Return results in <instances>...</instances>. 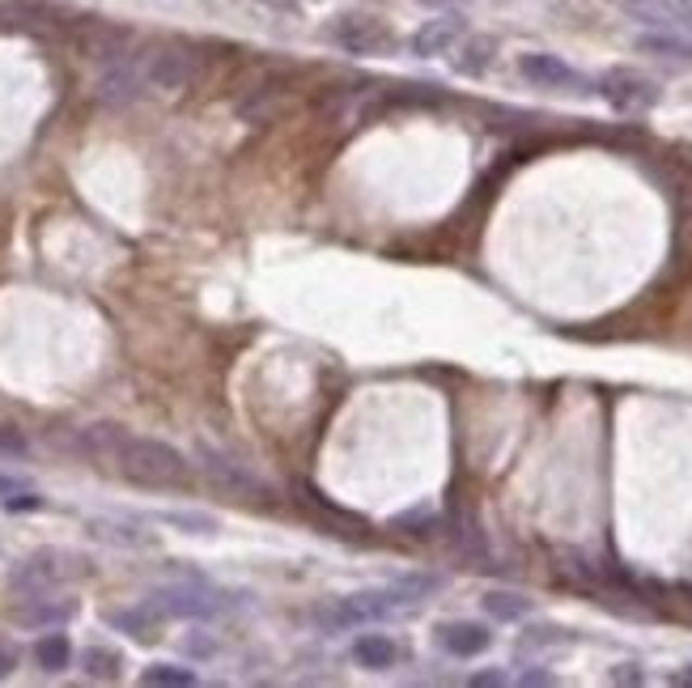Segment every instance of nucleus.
<instances>
[{"mask_svg":"<svg viewBox=\"0 0 692 688\" xmlns=\"http://www.w3.org/2000/svg\"><path fill=\"white\" fill-rule=\"evenodd\" d=\"M81 450L102 463H115V472L141 489H183L192 485V468L175 446L157 438H132L119 425H90L81 430Z\"/></svg>","mask_w":692,"mask_h":688,"instance_id":"f257e3e1","label":"nucleus"},{"mask_svg":"<svg viewBox=\"0 0 692 688\" xmlns=\"http://www.w3.org/2000/svg\"><path fill=\"white\" fill-rule=\"evenodd\" d=\"M77 574H86L81 557L64 552V548H39V552H30L26 561H17L9 570V590L22 595V599H35V595H51L60 583H68Z\"/></svg>","mask_w":692,"mask_h":688,"instance_id":"f03ea898","label":"nucleus"},{"mask_svg":"<svg viewBox=\"0 0 692 688\" xmlns=\"http://www.w3.org/2000/svg\"><path fill=\"white\" fill-rule=\"evenodd\" d=\"M336 48H345L348 55H383V51H392V30H387V22H379V17H370V13H345V17H336L328 30H323Z\"/></svg>","mask_w":692,"mask_h":688,"instance_id":"7ed1b4c3","label":"nucleus"},{"mask_svg":"<svg viewBox=\"0 0 692 688\" xmlns=\"http://www.w3.org/2000/svg\"><path fill=\"white\" fill-rule=\"evenodd\" d=\"M594 90L603 94L607 106H616V111H625V115L650 111V106L658 102V86H654L645 73H633V68H612V73H603V77L594 81Z\"/></svg>","mask_w":692,"mask_h":688,"instance_id":"20e7f679","label":"nucleus"},{"mask_svg":"<svg viewBox=\"0 0 692 688\" xmlns=\"http://www.w3.org/2000/svg\"><path fill=\"white\" fill-rule=\"evenodd\" d=\"M399 603H403V599L396 595V587L361 590V595H348V599H341L336 608H328V612H323V621H328V625H336V629H353V625H370V621H383V616H392Z\"/></svg>","mask_w":692,"mask_h":688,"instance_id":"39448f33","label":"nucleus"},{"mask_svg":"<svg viewBox=\"0 0 692 688\" xmlns=\"http://www.w3.org/2000/svg\"><path fill=\"white\" fill-rule=\"evenodd\" d=\"M518 73H523L531 86H544V90H569V94H587V90H591V81H587L578 68H569L561 55H548V51L518 55Z\"/></svg>","mask_w":692,"mask_h":688,"instance_id":"423d86ee","label":"nucleus"},{"mask_svg":"<svg viewBox=\"0 0 692 688\" xmlns=\"http://www.w3.org/2000/svg\"><path fill=\"white\" fill-rule=\"evenodd\" d=\"M149 608H153L157 616L208 621V616H217V608H221V603L213 599V590H204V587H162V590H153Z\"/></svg>","mask_w":692,"mask_h":688,"instance_id":"0eeeda50","label":"nucleus"},{"mask_svg":"<svg viewBox=\"0 0 692 688\" xmlns=\"http://www.w3.org/2000/svg\"><path fill=\"white\" fill-rule=\"evenodd\" d=\"M192 73H196V64L183 48H157L145 60V81L157 90H183L192 81Z\"/></svg>","mask_w":692,"mask_h":688,"instance_id":"6e6552de","label":"nucleus"},{"mask_svg":"<svg viewBox=\"0 0 692 688\" xmlns=\"http://www.w3.org/2000/svg\"><path fill=\"white\" fill-rule=\"evenodd\" d=\"M204 472L221 485L226 493H234V497H247V501H272V489L264 485V481H255L247 476L239 463H230V459H221V455H213V450H204Z\"/></svg>","mask_w":692,"mask_h":688,"instance_id":"1a4fd4ad","label":"nucleus"},{"mask_svg":"<svg viewBox=\"0 0 692 688\" xmlns=\"http://www.w3.org/2000/svg\"><path fill=\"white\" fill-rule=\"evenodd\" d=\"M438 646L454 659H476L494 646V634L476 621H446V625H438Z\"/></svg>","mask_w":692,"mask_h":688,"instance_id":"9d476101","label":"nucleus"},{"mask_svg":"<svg viewBox=\"0 0 692 688\" xmlns=\"http://www.w3.org/2000/svg\"><path fill=\"white\" fill-rule=\"evenodd\" d=\"M459 39H463V22H459V17H434V22H425V26L412 35L408 48H412L417 60H434V55L454 48Z\"/></svg>","mask_w":692,"mask_h":688,"instance_id":"9b49d317","label":"nucleus"},{"mask_svg":"<svg viewBox=\"0 0 692 688\" xmlns=\"http://www.w3.org/2000/svg\"><path fill=\"white\" fill-rule=\"evenodd\" d=\"M620 9L645 26H689L692 22V0H620Z\"/></svg>","mask_w":692,"mask_h":688,"instance_id":"f8f14e48","label":"nucleus"},{"mask_svg":"<svg viewBox=\"0 0 692 688\" xmlns=\"http://www.w3.org/2000/svg\"><path fill=\"white\" fill-rule=\"evenodd\" d=\"M141 90H145V73H141V68H132V64H111L99 81V99L111 102V106H128V102H137L141 99Z\"/></svg>","mask_w":692,"mask_h":688,"instance_id":"ddd939ff","label":"nucleus"},{"mask_svg":"<svg viewBox=\"0 0 692 688\" xmlns=\"http://www.w3.org/2000/svg\"><path fill=\"white\" fill-rule=\"evenodd\" d=\"M86 532H90L94 540L111 544V548H153V544H157L149 532H141V527L128 523V519H90Z\"/></svg>","mask_w":692,"mask_h":688,"instance_id":"4468645a","label":"nucleus"},{"mask_svg":"<svg viewBox=\"0 0 692 688\" xmlns=\"http://www.w3.org/2000/svg\"><path fill=\"white\" fill-rule=\"evenodd\" d=\"M353 659L361 667H370V672H387V667H396L399 646L387 634H361V638L353 641Z\"/></svg>","mask_w":692,"mask_h":688,"instance_id":"2eb2a0df","label":"nucleus"},{"mask_svg":"<svg viewBox=\"0 0 692 688\" xmlns=\"http://www.w3.org/2000/svg\"><path fill=\"white\" fill-rule=\"evenodd\" d=\"M73 612H77L73 599H60V603H55L48 595H35V599H26V608H17V621L30 625V629H43V625H64Z\"/></svg>","mask_w":692,"mask_h":688,"instance_id":"dca6fc26","label":"nucleus"},{"mask_svg":"<svg viewBox=\"0 0 692 688\" xmlns=\"http://www.w3.org/2000/svg\"><path fill=\"white\" fill-rule=\"evenodd\" d=\"M106 621L115 625V629H124V634H132L137 641H153L157 638V612L141 603V608H119V612H106Z\"/></svg>","mask_w":692,"mask_h":688,"instance_id":"f3484780","label":"nucleus"},{"mask_svg":"<svg viewBox=\"0 0 692 688\" xmlns=\"http://www.w3.org/2000/svg\"><path fill=\"white\" fill-rule=\"evenodd\" d=\"M153 519L166 523V527H179V532H188V536H217V519L204 514V510H162V514H153Z\"/></svg>","mask_w":692,"mask_h":688,"instance_id":"a211bd4d","label":"nucleus"},{"mask_svg":"<svg viewBox=\"0 0 692 688\" xmlns=\"http://www.w3.org/2000/svg\"><path fill=\"white\" fill-rule=\"evenodd\" d=\"M485 612H489L494 621H523V616L531 612V599L518 595V590H489V595H485Z\"/></svg>","mask_w":692,"mask_h":688,"instance_id":"6ab92c4d","label":"nucleus"},{"mask_svg":"<svg viewBox=\"0 0 692 688\" xmlns=\"http://www.w3.org/2000/svg\"><path fill=\"white\" fill-rule=\"evenodd\" d=\"M35 663H39L43 672H64V667L73 663V641L64 638V634L39 638L35 641Z\"/></svg>","mask_w":692,"mask_h":688,"instance_id":"aec40b11","label":"nucleus"},{"mask_svg":"<svg viewBox=\"0 0 692 688\" xmlns=\"http://www.w3.org/2000/svg\"><path fill=\"white\" fill-rule=\"evenodd\" d=\"M81 667H86L90 680H119L124 654H119V650H106V646H90V650L81 654Z\"/></svg>","mask_w":692,"mask_h":688,"instance_id":"412c9836","label":"nucleus"},{"mask_svg":"<svg viewBox=\"0 0 692 688\" xmlns=\"http://www.w3.org/2000/svg\"><path fill=\"white\" fill-rule=\"evenodd\" d=\"M638 51H645V55H663V60H692V43H689V39H680V35H667V30L642 35V39H638Z\"/></svg>","mask_w":692,"mask_h":688,"instance_id":"4be33fe9","label":"nucleus"},{"mask_svg":"<svg viewBox=\"0 0 692 688\" xmlns=\"http://www.w3.org/2000/svg\"><path fill=\"white\" fill-rule=\"evenodd\" d=\"M494 51H497L494 39H467V43H463V51L454 55V68H459L463 77H480V73L489 68Z\"/></svg>","mask_w":692,"mask_h":688,"instance_id":"5701e85b","label":"nucleus"},{"mask_svg":"<svg viewBox=\"0 0 692 688\" xmlns=\"http://www.w3.org/2000/svg\"><path fill=\"white\" fill-rule=\"evenodd\" d=\"M200 676L192 667H179V663H153L141 672V685H162V688H192Z\"/></svg>","mask_w":692,"mask_h":688,"instance_id":"b1692460","label":"nucleus"},{"mask_svg":"<svg viewBox=\"0 0 692 688\" xmlns=\"http://www.w3.org/2000/svg\"><path fill=\"white\" fill-rule=\"evenodd\" d=\"M48 501L39 497V493H22V489H13L9 497H4V510H13V514H22V510H43Z\"/></svg>","mask_w":692,"mask_h":688,"instance_id":"393cba45","label":"nucleus"},{"mask_svg":"<svg viewBox=\"0 0 692 688\" xmlns=\"http://www.w3.org/2000/svg\"><path fill=\"white\" fill-rule=\"evenodd\" d=\"M569 641V629H527L523 646H561Z\"/></svg>","mask_w":692,"mask_h":688,"instance_id":"a878e982","label":"nucleus"},{"mask_svg":"<svg viewBox=\"0 0 692 688\" xmlns=\"http://www.w3.org/2000/svg\"><path fill=\"white\" fill-rule=\"evenodd\" d=\"M612 680H616V685H642L645 672L638 667V663H620V667L612 672Z\"/></svg>","mask_w":692,"mask_h":688,"instance_id":"bb28decb","label":"nucleus"},{"mask_svg":"<svg viewBox=\"0 0 692 688\" xmlns=\"http://www.w3.org/2000/svg\"><path fill=\"white\" fill-rule=\"evenodd\" d=\"M0 455H26V438L13 430H0Z\"/></svg>","mask_w":692,"mask_h":688,"instance_id":"cd10ccee","label":"nucleus"},{"mask_svg":"<svg viewBox=\"0 0 692 688\" xmlns=\"http://www.w3.org/2000/svg\"><path fill=\"white\" fill-rule=\"evenodd\" d=\"M505 680H510V676H505V672H476V676H472V680H467V685H476V688H489V685H505Z\"/></svg>","mask_w":692,"mask_h":688,"instance_id":"c85d7f7f","label":"nucleus"},{"mask_svg":"<svg viewBox=\"0 0 692 688\" xmlns=\"http://www.w3.org/2000/svg\"><path fill=\"white\" fill-rule=\"evenodd\" d=\"M213 650H217V646H213L208 638H200V634H192V638H188V654H196V659H208Z\"/></svg>","mask_w":692,"mask_h":688,"instance_id":"c756f323","label":"nucleus"},{"mask_svg":"<svg viewBox=\"0 0 692 688\" xmlns=\"http://www.w3.org/2000/svg\"><path fill=\"white\" fill-rule=\"evenodd\" d=\"M13 667H17V654L0 641V680H4V676H13Z\"/></svg>","mask_w":692,"mask_h":688,"instance_id":"7c9ffc66","label":"nucleus"},{"mask_svg":"<svg viewBox=\"0 0 692 688\" xmlns=\"http://www.w3.org/2000/svg\"><path fill=\"white\" fill-rule=\"evenodd\" d=\"M518 685H552V676H548V672H523Z\"/></svg>","mask_w":692,"mask_h":688,"instance_id":"2f4dec72","label":"nucleus"},{"mask_svg":"<svg viewBox=\"0 0 692 688\" xmlns=\"http://www.w3.org/2000/svg\"><path fill=\"white\" fill-rule=\"evenodd\" d=\"M259 4H268V9H281V13H294L302 0H259Z\"/></svg>","mask_w":692,"mask_h":688,"instance_id":"473e14b6","label":"nucleus"},{"mask_svg":"<svg viewBox=\"0 0 692 688\" xmlns=\"http://www.w3.org/2000/svg\"><path fill=\"white\" fill-rule=\"evenodd\" d=\"M421 4H430V9H459V4H472V0H421Z\"/></svg>","mask_w":692,"mask_h":688,"instance_id":"72a5a7b5","label":"nucleus"},{"mask_svg":"<svg viewBox=\"0 0 692 688\" xmlns=\"http://www.w3.org/2000/svg\"><path fill=\"white\" fill-rule=\"evenodd\" d=\"M671 685H692V667H684V672H676V676H671Z\"/></svg>","mask_w":692,"mask_h":688,"instance_id":"f704fd0d","label":"nucleus"},{"mask_svg":"<svg viewBox=\"0 0 692 688\" xmlns=\"http://www.w3.org/2000/svg\"><path fill=\"white\" fill-rule=\"evenodd\" d=\"M689 30H692V22H689Z\"/></svg>","mask_w":692,"mask_h":688,"instance_id":"c9c22d12","label":"nucleus"}]
</instances>
